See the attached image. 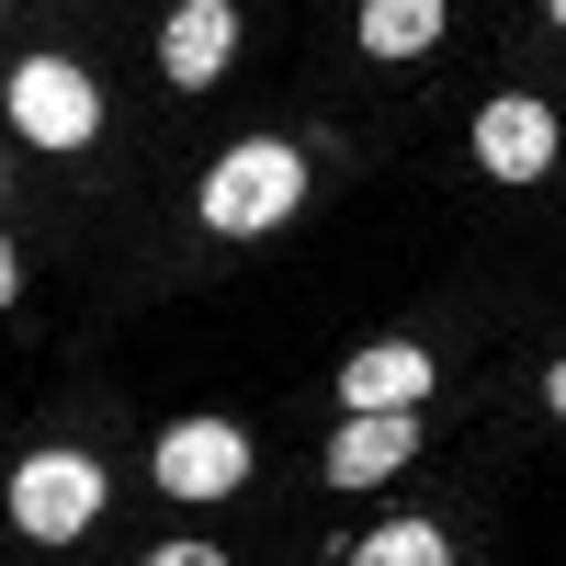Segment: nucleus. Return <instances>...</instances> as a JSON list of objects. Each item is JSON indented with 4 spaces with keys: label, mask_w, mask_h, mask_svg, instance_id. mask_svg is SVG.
<instances>
[{
    "label": "nucleus",
    "mask_w": 566,
    "mask_h": 566,
    "mask_svg": "<svg viewBox=\"0 0 566 566\" xmlns=\"http://www.w3.org/2000/svg\"><path fill=\"white\" fill-rule=\"evenodd\" d=\"M419 453V408H352L340 442H328V488H374Z\"/></svg>",
    "instance_id": "6"
},
{
    "label": "nucleus",
    "mask_w": 566,
    "mask_h": 566,
    "mask_svg": "<svg viewBox=\"0 0 566 566\" xmlns=\"http://www.w3.org/2000/svg\"><path fill=\"white\" fill-rule=\"evenodd\" d=\"M340 555H363V566H453V533L442 522H386V533H352Z\"/></svg>",
    "instance_id": "10"
},
{
    "label": "nucleus",
    "mask_w": 566,
    "mask_h": 566,
    "mask_svg": "<svg viewBox=\"0 0 566 566\" xmlns=\"http://www.w3.org/2000/svg\"><path fill=\"white\" fill-rule=\"evenodd\" d=\"M544 12H555V23H566V0H544Z\"/></svg>",
    "instance_id": "13"
},
{
    "label": "nucleus",
    "mask_w": 566,
    "mask_h": 566,
    "mask_svg": "<svg viewBox=\"0 0 566 566\" xmlns=\"http://www.w3.org/2000/svg\"><path fill=\"white\" fill-rule=\"evenodd\" d=\"M23 295V261H12V239H0V306H12Z\"/></svg>",
    "instance_id": "11"
},
{
    "label": "nucleus",
    "mask_w": 566,
    "mask_h": 566,
    "mask_svg": "<svg viewBox=\"0 0 566 566\" xmlns=\"http://www.w3.org/2000/svg\"><path fill=\"white\" fill-rule=\"evenodd\" d=\"M544 408H555V419H566V363H555V374H544Z\"/></svg>",
    "instance_id": "12"
},
{
    "label": "nucleus",
    "mask_w": 566,
    "mask_h": 566,
    "mask_svg": "<svg viewBox=\"0 0 566 566\" xmlns=\"http://www.w3.org/2000/svg\"><path fill=\"white\" fill-rule=\"evenodd\" d=\"M227 57H239V12H227V0H181V12L159 23V69H170L181 91H216Z\"/></svg>",
    "instance_id": "7"
},
{
    "label": "nucleus",
    "mask_w": 566,
    "mask_h": 566,
    "mask_svg": "<svg viewBox=\"0 0 566 566\" xmlns=\"http://www.w3.org/2000/svg\"><path fill=\"white\" fill-rule=\"evenodd\" d=\"M193 205H205L216 239H272V227L306 205V159L283 148V136H239V148L205 170V193H193Z\"/></svg>",
    "instance_id": "1"
},
{
    "label": "nucleus",
    "mask_w": 566,
    "mask_h": 566,
    "mask_svg": "<svg viewBox=\"0 0 566 566\" xmlns=\"http://www.w3.org/2000/svg\"><path fill=\"white\" fill-rule=\"evenodd\" d=\"M442 34V0H363V57H419Z\"/></svg>",
    "instance_id": "9"
},
{
    "label": "nucleus",
    "mask_w": 566,
    "mask_h": 566,
    "mask_svg": "<svg viewBox=\"0 0 566 566\" xmlns=\"http://www.w3.org/2000/svg\"><path fill=\"white\" fill-rule=\"evenodd\" d=\"M148 464L170 499H227V488H250V431L239 419H170Z\"/></svg>",
    "instance_id": "4"
},
{
    "label": "nucleus",
    "mask_w": 566,
    "mask_h": 566,
    "mask_svg": "<svg viewBox=\"0 0 566 566\" xmlns=\"http://www.w3.org/2000/svg\"><path fill=\"white\" fill-rule=\"evenodd\" d=\"M0 103H12L23 148H91V136H103V80L69 69V57H23L0 80Z\"/></svg>",
    "instance_id": "2"
},
{
    "label": "nucleus",
    "mask_w": 566,
    "mask_h": 566,
    "mask_svg": "<svg viewBox=\"0 0 566 566\" xmlns=\"http://www.w3.org/2000/svg\"><path fill=\"white\" fill-rule=\"evenodd\" d=\"M91 522H103V464H91V453H23V476H12V533L80 544Z\"/></svg>",
    "instance_id": "3"
},
{
    "label": "nucleus",
    "mask_w": 566,
    "mask_h": 566,
    "mask_svg": "<svg viewBox=\"0 0 566 566\" xmlns=\"http://www.w3.org/2000/svg\"><path fill=\"white\" fill-rule=\"evenodd\" d=\"M431 397V352L419 340H363L340 363V408H419Z\"/></svg>",
    "instance_id": "8"
},
{
    "label": "nucleus",
    "mask_w": 566,
    "mask_h": 566,
    "mask_svg": "<svg viewBox=\"0 0 566 566\" xmlns=\"http://www.w3.org/2000/svg\"><path fill=\"white\" fill-rule=\"evenodd\" d=\"M476 170L488 181H544L555 170V114L533 103V91H499V103L476 114Z\"/></svg>",
    "instance_id": "5"
}]
</instances>
